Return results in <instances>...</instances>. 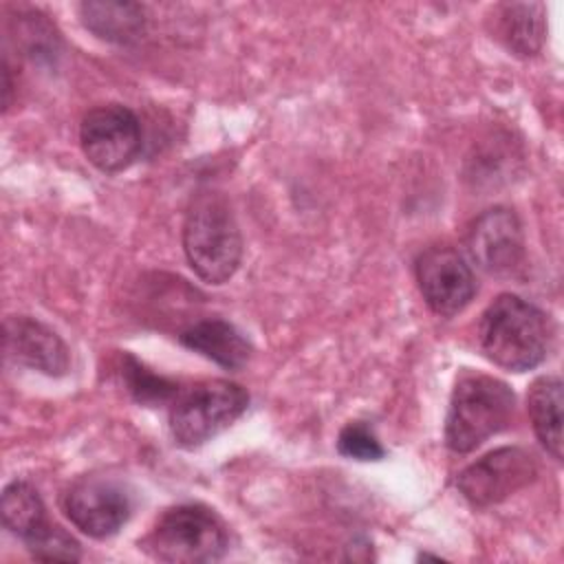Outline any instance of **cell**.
I'll use <instances>...</instances> for the list:
<instances>
[{"instance_id":"cell-3","label":"cell","mask_w":564,"mask_h":564,"mask_svg":"<svg viewBox=\"0 0 564 564\" xmlns=\"http://www.w3.org/2000/svg\"><path fill=\"white\" fill-rule=\"evenodd\" d=\"M513 414L516 394L505 381L482 372H463L449 397L445 445L456 454H469L507 430Z\"/></svg>"},{"instance_id":"cell-11","label":"cell","mask_w":564,"mask_h":564,"mask_svg":"<svg viewBox=\"0 0 564 564\" xmlns=\"http://www.w3.org/2000/svg\"><path fill=\"white\" fill-rule=\"evenodd\" d=\"M4 350L15 364L48 377H62L70 368V352L64 339L46 324L26 315L7 317Z\"/></svg>"},{"instance_id":"cell-12","label":"cell","mask_w":564,"mask_h":564,"mask_svg":"<svg viewBox=\"0 0 564 564\" xmlns=\"http://www.w3.org/2000/svg\"><path fill=\"white\" fill-rule=\"evenodd\" d=\"M178 341L225 370H240L251 357L249 339L231 322L220 317L189 324L181 330Z\"/></svg>"},{"instance_id":"cell-8","label":"cell","mask_w":564,"mask_h":564,"mask_svg":"<svg viewBox=\"0 0 564 564\" xmlns=\"http://www.w3.org/2000/svg\"><path fill=\"white\" fill-rule=\"evenodd\" d=\"M66 518L86 535L106 540L130 518L132 500L126 487L108 476H82L64 494Z\"/></svg>"},{"instance_id":"cell-1","label":"cell","mask_w":564,"mask_h":564,"mask_svg":"<svg viewBox=\"0 0 564 564\" xmlns=\"http://www.w3.org/2000/svg\"><path fill=\"white\" fill-rule=\"evenodd\" d=\"M549 315L513 293L498 295L480 315L478 344L489 361L509 372L540 366L551 348Z\"/></svg>"},{"instance_id":"cell-14","label":"cell","mask_w":564,"mask_h":564,"mask_svg":"<svg viewBox=\"0 0 564 564\" xmlns=\"http://www.w3.org/2000/svg\"><path fill=\"white\" fill-rule=\"evenodd\" d=\"M79 18L90 33L112 44L137 42L145 26L143 7L137 2H110V0L82 2Z\"/></svg>"},{"instance_id":"cell-5","label":"cell","mask_w":564,"mask_h":564,"mask_svg":"<svg viewBox=\"0 0 564 564\" xmlns=\"http://www.w3.org/2000/svg\"><path fill=\"white\" fill-rule=\"evenodd\" d=\"M249 405V392L229 379L200 381L178 390L170 408V434L185 449L200 447L227 430Z\"/></svg>"},{"instance_id":"cell-19","label":"cell","mask_w":564,"mask_h":564,"mask_svg":"<svg viewBox=\"0 0 564 564\" xmlns=\"http://www.w3.org/2000/svg\"><path fill=\"white\" fill-rule=\"evenodd\" d=\"M337 452L355 460H381L386 456V449L375 432L361 421H350L341 427L337 436Z\"/></svg>"},{"instance_id":"cell-17","label":"cell","mask_w":564,"mask_h":564,"mask_svg":"<svg viewBox=\"0 0 564 564\" xmlns=\"http://www.w3.org/2000/svg\"><path fill=\"white\" fill-rule=\"evenodd\" d=\"M126 386L130 394L143 403V405H159L165 401H174L178 394V386L161 375H154L150 368H145L141 361H137L132 355L123 357V370H121Z\"/></svg>"},{"instance_id":"cell-9","label":"cell","mask_w":564,"mask_h":564,"mask_svg":"<svg viewBox=\"0 0 564 564\" xmlns=\"http://www.w3.org/2000/svg\"><path fill=\"white\" fill-rule=\"evenodd\" d=\"M414 275L425 304L441 317L467 308L478 286L467 260L452 247H430L414 262Z\"/></svg>"},{"instance_id":"cell-15","label":"cell","mask_w":564,"mask_h":564,"mask_svg":"<svg viewBox=\"0 0 564 564\" xmlns=\"http://www.w3.org/2000/svg\"><path fill=\"white\" fill-rule=\"evenodd\" d=\"M496 33L511 53L520 57L538 55L546 35L544 4L540 2L500 4L496 9Z\"/></svg>"},{"instance_id":"cell-10","label":"cell","mask_w":564,"mask_h":564,"mask_svg":"<svg viewBox=\"0 0 564 564\" xmlns=\"http://www.w3.org/2000/svg\"><path fill=\"white\" fill-rule=\"evenodd\" d=\"M467 253L489 275H513L524 258V234L518 216L507 207L482 212L467 231Z\"/></svg>"},{"instance_id":"cell-13","label":"cell","mask_w":564,"mask_h":564,"mask_svg":"<svg viewBox=\"0 0 564 564\" xmlns=\"http://www.w3.org/2000/svg\"><path fill=\"white\" fill-rule=\"evenodd\" d=\"M562 379L555 375L538 377L527 392V412L533 432L546 454L562 460Z\"/></svg>"},{"instance_id":"cell-18","label":"cell","mask_w":564,"mask_h":564,"mask_svg":"<svg viewBox=\"0 0 564 564\" xmlns=\"http://www.w3.org/2000/svg\"><path fill=\"white\" fill-rule=\"evenodd\" d=\"M26 551L31 553V557L42 560V562H77L82 557V546L79 542L64 531L62 527L46 522L40 531H35L31 538L24 540Z\"/></svg>"},{"instance_id":"cell-16","label":"cell","mask_w":564,"mask_h":564,"mask_svg":"<svg viewBox=\"0 0 564 564\" xmlns=\"http://www.w3.org/2000/svg\"><path fill=\"white\" fill-rule=\"evenodd\" d=\"M2 524L22 542L40 531L46 520V507L35 487L24 480H13L4 487L0 498Z\"/></svg>"},{"instance_id":"cell-7","label":"cell","mask_w":564,"mask_h":564,"mask_svg":"<svg viewBox=\"0 0 564 564\" xmlns=\"http://www.w3.org/2000/svg\"><path fill=\"white\" fill-rule=\"evenodd\" d=\"M538 478V458L524 447H498L467 465L456 487L474 507H491Z\"/></svg>"},{"instance_id":"cell-6","label":"cell","mask_w":564,"mask_h":564,"mask_svg":"<svg viewBox=\"0 0 564 564\" xmlns=\"http://www.w3.org/2000/svg\"><path fill=\"white\" fill-rule=\"evenodd\" d=\"M79 145L88 163L104 174H117L141 152V123L121 104L90 108L79 123Z\"/></svg>"},{"instance_id":"cell-2","label":"cell","mask_w":564,"mask_h":564,"mask_svg":"<svg viewBox=\"0 0 564 564\" xmlns=\"http://www.w3.org/2000/svg\"><path fill=\"white\" fill-rule=\"evenodd\" d=\"M183 251L192 271L207 284H225L238 271L242 236L223 194L194 196L183 223Z\"/></svg>"},{"instance_id":"cell-4","label":"cell","mask_w":564,"mask_h":564,"mask_svg":"<svg viewBox=\"0 0 564 564\" xmlns=\"http://www.w3.org/2000/svg\"><path fill=\"white\" fill-rule=\"evenodd\" d=\"M139 544L161 562L203 564L220 560L229 540L223 520L212 509L203 505H176L161 513Z\"/></svg>"}]
</instances>
